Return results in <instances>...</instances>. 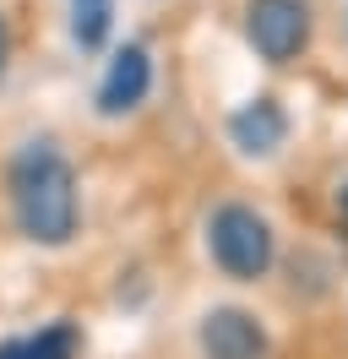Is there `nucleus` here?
<instances>
[{"label": "nucleus", "instance_id": "10", "mask_svg": "<svg viewBox=\"0 0 348 359\" xmlns=\"http://www.w3.org/2000/svg\"><path fill=\"white\" fill-rule=\"evenodd\" d=\"M337 218L348 224V185H337Z\"/></svg>", "mask_w": 348, "mask_h": 359}, {"label": "nucleus", "instance_id": "4", "mask_svg": "<svg viewBox=\"0 0 348 359\" xmlns=\"http://www.w3.org/2000/svg\"><path fill=\"white\" fill-rule=\"evenodd\" d=\"M147 93H152V55H147V44H120L114 55H109L104 82H98V114L120 120V114L142 109Z\"/></svg>", "mask_w": 348, "mask_h": 359}, {"label": "nucleus", "instance_id": "7", "mask_svg": "<svg viewBox=\"0 0 348 359\" xmlns=\"http://www.w3.org/2000/svg\"><path fill=\"white\" fill-rule=\"evenodd\" d=\"M82 354V327L76 321H49L39 332L0 337V359H76Z\"/></svg>", "mask_w": 348, "mask_h": 359}, {"label": "nucleus", "instance_id": "8", "mask_svg": "<svg viewBox=\"0 0 348 359\" xmlns=\"http://www.w3.org/2000/svg\"><path fill=\"white\" fill-rule=\"evenodd\" d=\"M71 33H76V44L82 49H98L109 33V0H76V22H71Z\"/></svg>", "mask_w": 348, "mask_h": 359}, {"label": "nucleus", "instance_id": "3", "mask_svg": "<svg viewBox=\"0 0 348 359\" xmlns=\"http://www.w3.org/2000/svg\"><path fill=\"white\" fill-rule=\"evenodd\" d=\"M245 39L267 66L300 60L310 44V6L304 0H250L245 11Z\"/></svg>", "mask_w": 348, "mask_h": 359}, {"label": "nucleus", "instance_id": "2", "mask_svg": "<svg viewBox=\"0 0 348 359\" xmlns=\"http://www.w3.org/2000/svg\"><path fill=\"white\" fill-rule=\"evenodd\" d=\"M207 256H213V267L223 272V278L256 283V278H267L272 262H278V234H272V224L261 218L256 207L223 202V207H213V218H207Z\"/></svg>", "mask_w": 348, "mask_h": 359}, {"label": "nucleus", "instance_id": "5", "mask_svg": "<svg viewBox=\"0 0 348 359\" xmlns=\"http://www.w3.org/2000/svg\"><path fill=\"white\" fill-rule=\"evenodd\" d=\"M267 327L239 305H218L201 316V354L207 359H267Z\"/></svg>", "mask_w": 348, "mask_h": 359}, {"label": "nucleus", "instance_id": "9", "mask_svg": "<svg viewBox=\"0 0 348 359\" xmlns=\"http://www.w3.org/2000/svg\"><path fill=\"white\" fill-rule=\"evenodd\" d=\"M6 60H11V27H6V17H0V76H6Z\"/></svg>", "mask_w": 348, "mask_h": 359}, {"label": "nucleus", "instance_id": "1", "mask_svg": "<svg viewBox=\"0 0 348 359\" xmlns=\"http://www.w3.org/2000/svg\"><path fill=\"white\" fill-rule=\"evenodd\" d=\"M6 191H11V218H17L22 240L71 245V234L82 224V191H76L71 158L55 142H27L6 169Z\"/></svg>", "mask_w": 348, "mask_h": 359}, {"label": "nucleus", "instance_id": "6", "mask_svg": "<svg viewBox=\"0 0 348 359\" xmlns=\"http://www.w3.org/2000/svg\"><path fill=\"white\" fill-rule=\"evenodd\" d=\"M283 136H288V114H283L278 98H250V104H239V109L229 114V142H234L245 158L278 153Z\"/></svg>", "mask_w": 348, "mask_h": 359}]
</instances>
